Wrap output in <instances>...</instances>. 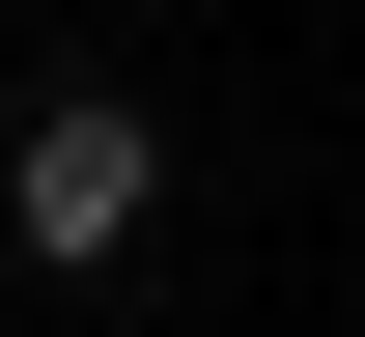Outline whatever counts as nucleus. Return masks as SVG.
Returning a JSON list of instances; mask_svg holds the SVG:
<instances>
[{
	"instance_id": "f257e3e1",
	"label": "nucleus",
	"mask_w": 365,
	"mask_h": 337,
	"mask_svg": "<svg viewBox=\"0 0 365 337\" xmlns=\"http://www.w3.org/2000/svg\"><path fill=\"white\" fill-rule=\"evenodd\" d=\"M140 225H169V113H140V85H29V141H0V253H29V281H113Z\"/></svg>"
}]
</instances>
